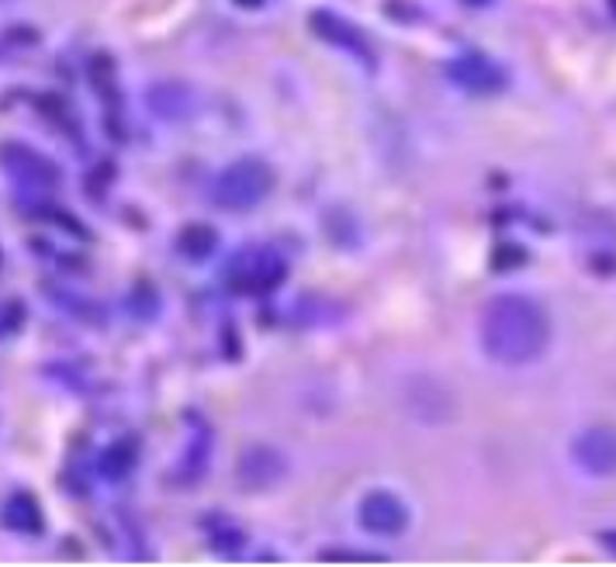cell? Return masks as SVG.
I'll return each instance as SVG.
<instances>
[{
  "instance_id": "obj_1",
  "label": "cell",
  "mask_w": 616,
  "mask_h": 567,
  "mask_svg": "<svg viewBox=\"0 0 616 567\" xmlns=\"http://www.w3.org/2000/svg\"><path fill=\"white\" fill-rule=\"evenodd\" d=\"M551 346V315L530 294H499L482 312V349L495 364H534Z\"/></svg>"
},
{
  "instance_id": "obj_2",
  "label": "cell",
  "mask_w": 616,
  "mask_h": 567,
  "mask_svg": "<svg viewBox=\"0 0 616 567\" xmlns=\"http://www.w3.org/2000/svg\"><path fill=\"white\" fill-rule=\"evenodd\" d=\"M274 180L277 177L267 159L240 156L216 177V184H211V204L232 211V215H243V211H253L256 204H264L271 198Z\"/></svg>"
},
{
  "instance_id": "obj_3",
  "label": "cell",
  "mask_w": 616,
  "mask_h": 567,
  "mask_svg": "<svg viewBox=\"0 0 616 567\" xmlns=\"http://www.w3.org/2000/svg\"><path fill=\"white\" fill-rule=\"evenodd\" d=\"M284 280H288V259L271 246H253L235 253L226 270L229 291L243 298H267Z\"/></svg>"
},
{
  "instance_id": "obj_4",
  "label": "cell",
  "mask_w": 616,
  "mask_h": 567,
  "mask_svg": "<svg viewBox=\"0 0 616 567\" xmlns=\"http://www.w3.org/2000/svg\"><path fill=\"white\" fill-rule=\"evenodd\" d=\"M0 170L21 187H35V191H56L63 180L59 167L50 156L32 146H21V142H4L0 146Z\"/></svg>"
},
{
  "instance_id": "obj_5",
  "label": "cell",
  "mask_w": 616,
  "mask_h": 567,
  "mask_svg": "<svg viewBox=\"0 0 616 567\" xmlns=\"http://www.w3.org/2000/svg\"><path fill=\"white\" fill-rule=\"evenodd\" d=\"M284 478H288V457H284L277 446L253 443L235 457V481L253 494L277 488Z\"/></svg>"
},
{
  "instance_id": "obj_6",
  "label": "cell",
  "mask_w": 616,
  "mask_h": 567,
  "mask_svg": "<svg viewBox=\"0 0 616 567\" xmlns=\"http://www.w3.org/2000/svg\"><path fill=\"white\" fill-rule=\"evenodd\" d=\"M447 80L464 93H475V98H492V93H503L509 77L499 63H492L482 53H461L458 59H450L447 66Z\"/></svg>"
},
{
  "instance_id": "obj_7",
  "label": "cell",
  "mask_w": 616,
  "mask_h": 567,
  "mask_svg": "<svg viewBox=\"0 0 616 567\" xmlns=\"http://www.w3.org/2000/svg\"><path fill=\"white\" fill-rule=\"evenodd\" d=\"M358 519H361V526H364L371 536H385V540L402 536V533L409 530V523H413L409 505L402 502L395 491H388V488L367 491L364 499H361Z\"/></svg>"
},
{
  "instance_id": "obj_8",
  "label": "cell",
  "mask_w": 616,
  "mask_h": 567,
  "mask_svg": "<svg viewBox=\"0 0 616 567\" xmlns=\"http://www.w3.org/2000/svg\"><path fill=\"white\" fill-rule=\"evenodd\" d=\"M308 29H312V35L316 38H322V42H329V45H337V49H343L346 56H353V59H361L367 69H374L377 66V59H374V49H371V38L353 25V21H346V18H340L337 11H312L308 14Z\"/></svg>"
},
{
  "instance_id": "obj_9",
  "label": "cell",
  "mask_w": 616,
  "mask_h": 567,
  "mask_svg": "<svg viewBox=\"0 0 616 567\" xmlns=\"http://www.w3.org/2000/svg\"><path fill=\"white\" fill-rule=\"evenodd\" d=\"M572 457L575 464L592 478H609L613 475V464H616V446H613V433L600 430V425H592V430L579 433L572 443Z\"/></svg>"
},
{
  "instance_id": "obj_10",
  "label": "cell",
  "mask_w": 616,
  "mask_h": 567,
  "mask_svg": "<svg viewBox=\"0 0 616 567\" xmlns=\"http://www.w3.org/2000/svg\"><path fill=\"white\" fill-rule=\"evenodd\" d=\"M191 419V436H187L184 454L174 467V481L177 485H198L205 478V470L211 464V425L201 415H187Z\"/></svg>"
},
{
  "instance_id": "obj_11",
  "label": "cell",
  "mask_w": 616,
  "mask_h": 567,
  "mask_svg": "<svg viewBox=\"0 0 616 567\" xmlns=\"http://www.w3.org/2000/svg\"><path fill=\"white\" fill-rule=\"evenodd\" d=\"M0 526L21 533V536H42L45 533V512L32 491H11L0 505Z\"/></svg>"
},
{
  "instance_id": "obj_12",
  "label": "cell",
  "mask_w": 616,
  "mask_h": 567,
  "mask_svg": "<svg viewBox=\"0 0 616 567\" xmlns=\"http://www.w3.org/2000/svg\"><path fill=\"white\" fill-rule=\"evenodd\" d=\"M139 436H118L114 443H108L101 457H98V475L111 485L125 481L132 470L139 467Z\"/></svg>"
},
{
  "instance_id": "obj_13",
  "label": "cell",
  "mask_w": 616,
  "mask_h": 567,
  "mask_svg": "<svg viewBox=\"0 0 616 567\" xmlns=\"http://www.w3.org/2000/svg\"><path fill=\"white\" fill-rule=\"evenodd\" d=\"M205 536H208V547L222 554V557H240L246 551V530L235 523L232 515L216 512V515H205Z\"/></svg>"
},
{
  "instance_id": "obj_14",
  "label": "cell",
  "mask_w": 616,
  "mask_h": 567,
  "mask_svg": "<svg viewBox=\"0 0 616 567\" xmlns=\"http://www.w3.org/2000/svg\"><path fill=\"white\" fill-rule=\"evenodd\" d=\"M150 108L153 114L167 118V122H180V118L195 111V93L184 84H160L150 90Z\"/></svg>"
},
{
  "instance_id": "obj_15",
  "label": "cell",
  "mask_w": 616,
  "mask_h": 567,
  "mask_svg": "<svg viewBox=\"0 0 616 567\" xmlns=\"http://www.w3.org/2000/svg\"><path fill=\"white\" fill-rule=\"evenodd\" d=\"M216 249H219V232L211 229V225L195 222V225L180 229V235H177V253L187 256V259H195V264L208 259Z\"/></svg>"
},
{
  "instance_id": "obj_16",
  "label": "cell",
  "mask_w": 616,
  "mask_h": 567,
  "mask_svg": "<svg viewBox=\"0 0 616 567\" xmlns=\"http://www.w3.org/2000/svg\"><path fill=\"white\" fill-rule=\"evenodd\" d=\"M25 319H29V309L18 298H4V301H0V340L18 336L21 329H25Z\"/></svg>"
},
{
  "instance_id": "obj_17",
  "label": "cell",
  "mask_w": 616,
  "mask_h": 567,
  "mask_svg": "<svg viewBox=\"0 0 616 567\" xmlns=\"http://www.w3.org/2000/svg\"><path fill=\"white\" fill-rule=\"evenodd\" d=\"M129 309L139 312L142 319H153V315L160 312V294L153 291L150 280H139V284H135V291L129 294Z\"/></svg>"
},
{
  "instance_id": "obj_18",
  "label": "cell",
  "mask_w": 616,
  "mask_h": 567,
  "mask_svg": "<svg viewBox=\"0 0 616 567\" xmlns=\"http://www.w3.org/2000/svg\"><path fill=\"white\" fill-rule=\"evenodd\" d=\"M527 259V253L524 249H513V243H503L499 246V253L492 256V264L499 267V270H506V267H519Z\"/></svg>"
},
{
  "instance_id": "obj_19",
  "label": "cell",
  "mask_w": 616,
  "mask_h": 567,
  "mask_svg": "<svg viewBox=\"0 0 616 567\" xmlns=\"http://www.w3.org/2000/svg\"><path fill=\"white\" fill-rule=\"evenodd\" d=\"M319 560H382L377 554H350V551H322Z\"/></svg>"
},
{
  "instance_id": "obj_20",
  "label": "cell",
  "mask_w": 616,
  "mask_h": 567,
  "mask_svg": "<svg viewBox=\"0 0 616 567\" xmlns=\"http://www.w3.org/2000/svg\"><path fill=\"white\" fill-rule=\"evenodd\" d=\"M461 4H464V8H488L492 0H461Z\"/></svg>"
},
{
  "instance_id": "obj_21",
  "label": "cell",
  "mask_w": 616,
  "mask_h": 567,
  "mask_svg": "<svg viewBox=\"0 0 616 567\" xmlns=\"http://www.w3.org/2000/svg\"><path fill=\"white\" fill-rule=\"evenodd\" d=\"M235 4H243V8H260L264 0H235Z\"/></svg>"
}]
</instances>
